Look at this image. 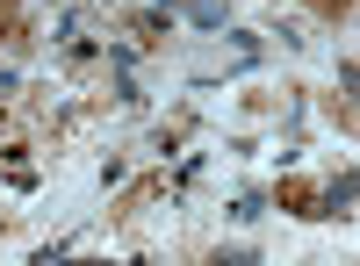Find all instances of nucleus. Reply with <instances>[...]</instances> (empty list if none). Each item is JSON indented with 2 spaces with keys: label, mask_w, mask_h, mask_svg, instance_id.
<instances>
[{
  "label": "nucleus",
  "mask_w": 360,
  "mask_h": 266,
  "mask_svg": "<svg viewBox=\"0 0 360 266\" xmlns=\"http://www.w3.org/2000/svg\"><path fill=\"white\" fill-rule=\"evenodd\" d=\"M231 216H238V223H252V216H266V201H259V194H238V201H231Z\"/></svg>",
  "instance_id": "3"
},
{
  "label": "nucleus",
  "mask_w": 360,
  "mask_h": 266,
  "mask_svg": "<svg viewBox=\"0 0 360 266\" xmlns=\"http://www.w3.org/2000/svg\"><path fill=\"white\" fill-rule=\"evenodd\" d=\"M188 15H195V29H217V22H224V0H195Z\"/></svg>",
  "instance_id": "2"
},
{
  "label": "nucleus",
  "mask_w": 360,
  "mask_h": 266,
  "mask_svg": "<svg viewBox=\"0 0 360 266\" xmlns=\"http://www.w3.org/2000/svg\"><path fill=\"white\" fill-rule=\"evenodd\" d=\"M353 194H360V180H353V173H339V180L317 194V216H339V223H346V216H353Z\"/></svg>",
  "instance_id": "1"
}]
</instances>
